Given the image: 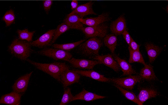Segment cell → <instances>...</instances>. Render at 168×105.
<instances>
[{
	"label": "cell",
	"instance_id": "obj_11",
	"mask_svg": "<svg viewBox=\"0 0 168 105\" xmlns=\"http://www.w3.org/2000/svg\"><path fill=\"white\" fill-rule=\"evenodd\" d=\"M91 58L100 61L102 64L112 69L116 72H118L119 71V67L112 54H107L102 55H98Z\"/></svg>",
	"mask_w": 168,
	"mask_h": 105
},
{
	"label": "cell",
	"instance_id": "obj_2",
	"mask_svg": "<svg viewBox=\"0 0 168 105\" xmlns=\"http://www.w3.org/2000/svg\"><path fill=\"white\" fill-rule=\"evenodd\" d=\"M31 46L29 42L16 38L9 46L8 49L13 56L20 60L25 61L31 54Z\"/></svg>",
	"mask_w": 168,
	"mask_h": 105
},
{
	"label": "cell",
	"instance_id": "obj_17",
	"mask_svg": "<svg viewBox=\"0 0 168 105\" xmlns=\"http://www.w3.org/2000/svg\"><path fill=\"white\" fill-rule=\"evenodd\" d=\"M73 70L80 75L89 77L96 81L103 82H110L109 78L105 77L94 70Z\"/></svg>",
	"mask_w": 168,
	"mask_h": 105
},
{
	"label": "cell",
	"instance_id": "obj_14",
	"mask_svg": "<svg viewBox=\"0 0 168 105\" xmlns=\"http://www.w3.org/2000/svg\"><path fill=\"white\" fill-rule=\"evenodd\" d=\"M111 32L115 35L122 34L126 29V22L123 15H121L115 20L113 21L110 25Z\"/></svg>",
	"mask_w": 168,
	"mask_h": 105
},
{
	"label": "cell",
	"instance_id": "obj_25",
	"mask_svg": "<svg viewBox=\"0 0 168 105\" xmlns=\"http://www.w3.org/2000/svg\"><path fill=\"white\" fill-rule=\"evenodd\" d=\"M85 41V39H82L79 41L72 43L63 44H53L52 46L54 48L60 49L68 52L74 49L84 42Z\"/></svg>",
	"mask_w": 168,
	"mask_h": 105
},
{
	"label": "cell",
	"instance_id": "obj_9",
	"mask_svg": "<svg viewBox=\"0 0 168 105\" xmlns=\"http://www.w3.org/2000/svg\"><path fill=\"white\" fill-rule=\"evenodd\" d=\"M33 72L26 74L18 78L12 86L13 91L20 93L27 90L29 80Z\"/></svg>",
	"mask_w": 168,
	"mask_h": 105
},
{
	"label": "cell",
	"instance_id": "obj_30",
	"mask_svg": "<svg viewBox=\"0 0 168 105\" xmlns=\"http://www.w3.org/2000/svg\"><path fill=\"white\" fill-rule=\"evenodd\" d=\"M2 20L5 22L6 26H10L15 20V16L13 10L10 9L5 12Z\"/></svg>",
	"mask_w": 168,
	"mask_h": 105
},
{
	"label": "cell",
	"instance_id": "obj_21",
	"mask_svg": "<svg viewBox=\"0 0 168 105\" xmlns=\"http://www.w3.org/2000/svg\"><path fill=\"white\" fill-rule=\"evenodd\" d=\"M159 95L155 89L150 88H144L141 89L139 92L137 98L142 104L148 100L155 98Z\"/></svg>",
	"mask_w": 168,
	"mask_h": 105
},
{
	"label": "cell",
	"instance_id": "obj_34",
	"mask_svg": "<svg viewBox=\"0 0 168 105\" xmlns=\"http://www.w3.org/2000/svg\"><path fill=\"white\" fill-rule=\"evenodd\" d=\"M71 9L73 10L75 9L78 6V1L77 0H73L71 1Z\"/></svg>",
	"mask_w": 168,
	"mask_h": 105
},
{
	"label": "cell",
	"instance_id": "obj_23",
	"mask_svg": "<svg viewBox=\"0 0 168 105\" xmlns=\"http://www.w3.org/2000/svg\"><path fill=\"white\" fill-rule=\"evenodd\" d=\"M117 38L116 35L114 34H106L104 38L103 42L104 45L114 54L117 44Z\"/></svg>",
	"mask_w": 168,
	"mask_h": 105
},
{
	"label": "cell",
	"instance_id": "obj_19",
	"mask_svg": "<svg viewBox=\"0 0 168 105\" xmlns=\"http://www.w3.org/2000/svg\"><path fill=\"white\" fill-rule=\"evenodd\" d=\"M79 18L77 14L70 13L65 17L64 22L68 26L70 29L81 30L84 27L79 21Z\"/></svg>",
	"mask_w": 168,
	"mask_h": 105
},
{
	"label": "cell",
	"instance_id": "obj_26",
	"mask_svg": "<svg viewBox=\"0 0 168 105\" xmlns=\"http://www.w3.org/2000/svg\"><path fill=\"white\" fill-rule=\"evenodd\" d=\"M113 85L118 89L128 100L133 102L138 105H143V104L141 103L139 101L137 97L133 92L126 90L115 84H114Z\"/></svg>",
	"mask_w": 168,
	"mask_h": 105
},
{
	"label": "cell",
	"instance_id": "obj_4",
	"mask_svg": "<svg viewBox=\"0 0 168 105\" xmlns=\"http://www.w3.org/2000/svg\"><path fill=\"white\" fill-rule=\"evenodd\" d=\"M35 52L56 60H64L67 61L72 57V54L69 52L55 48H45Z\"/></svg>",
	"mask_w": 168,
	"mask_h": 105
},
{
	"label": "cell",
	"instance_id": "obj_6",
	"mask_svg": "<svg viewBox=\"0 0 168 105\" xmlns=\"http://www.w3.org/2000/svg\"><path fill=\"white\" fill-rule=\"evenodd\" d=\"M108 29L107 24H102L96 26L83 27L81 30L87 38L94 37L103 38L107 34Z\"/></svg>",
	"mask_w": 168,
	"mask_h": 105
},
{
	"label": "cell",
	"instance_id": "obj_31",
	"mask_svg": "<svg viewBox=\"0 0 168 105\" xmlns=\"http://www.w3.org/2000/svg\"><path fill=\"white\" fill-rule=\"evenodd\" d=\"M43 5L45 12L48 14L53 3L52 0H44L43 1Z\"/></svg>",
	"mask_w": 168,
	"mask_h": 105
},
{
	"label": "cell",
	"instance_id": "obj_10",
	"mask_svg": "<svg viewBox=\"0 0 168 105\" xmlns=\"http://www.w3.org/2000/svg\"><path fill=\"white\" fill-rule=\"evenodd\" d=\"M55 29L49 30L41 36L37 40L30 42L31 46L42 48L51 44L53 39Z\"/></svg>",
	"mask_w": 168,
	"mask_h": 105
},
{
	"label": "cell",
	"instance_id": "obj_29",
	"mask_svg": "<svg viewBox=\"0 0 168 105\" xmlns=\"http://www.w3.org/2000/svg\"><path fill=\"white\" fill-rule=\"evenodd\" d=\"M73 96L70 88L67 87L64 89V93L59 105L68 104L71 102Z\"/></svg>",
	"mask_w": 168,
	"mask_h": 105
},
{
	"label": "cell",
	"instance_id": "obj_8",
	"mask_svg": "<svg viewBox=\"0 0 168 105\" xmlns=\"http://www.w3.org/2000/svg\"><path fill=\"white\" fill-rule=\"evenodd\" d=\"M67 61L74 67L87 69H92L95 65L102 64L100 62L96 60L78 59L73 57Z\"/></svg>",
	"mask_w": 168,
	"mask_h": 105
},
{
	"label": "cell",
	"instance_id": "obj_22",
	"mask_svg": "<svg viewBox=\"0 0 168 105\" xmlns=\"http://www.w3.org/2000/svg\"><path fill=\"white\" fill-rule=\"evenodd\" d=\"M139 76L142 79L148 81L158 80L154 71L153 66L150 64H146L141 70Z\"/></svg>",
	"mask_w": 168,
	"mask_h": 105
},
{
	"label": "cell",
	"instance_id": "obj_13",
	"mask_svg": "<svg viewBox=\"0 0 168 105\" xmlns=\"http://www.w3.org/2000/svg\"><path fill=\"white\" fill-rule=\"evenodd\" d=\"M93 3V1H90L86 3L79 5L70 13L76 14L80 18H83V17L90 14L97 15L92 8Z\"/></svg>",
	"mask_w": 168,
	"mask_h": 105
},
{
	"label": "cell",
	"instance_id": "obj_18",
	"mask_svg": "<svg viewBox=\"0 0 168 105\" xmlns=\"http://www.w3.org/2000/svg\"><path fill=\"white\" fill-rule=\"evenodd\" d=\"M145 47L150 63H153L162 50V47L151 43H147Z\"/></svg>",
	"mask_w": 168,
	"mask_h": 105
},
{
	"label": "cell",
	"instance_id": "obj_28",
	"mask_svg": "<svg viewBox=\"0 0 168 105\" xmlns=\"http://www.w3.org/2000/svg\"><path fill=\"white\" fill-rule=\"evenodd\" d=\"M70 29V28L64 22L59 25L55 29L51 44L54 43L59 36Z\"/></svg>",
	"mask_w": 168,
	"mask_h": 105
},
{
	"label": "cell",
	"instance_id": "obj_5",
	"mask_svg": "<svg viewBox=\"0 0 168 105\" xmlns=\"http://www.w3.org/2000/svg\"><path fill=\"white\" fill-rule=\"evenodd\" d=\"M110 82L125 89L131 90L135 85L142 79L139 75H130L122 78H109Z\"/></svg>",
	"mask_w": 168,
	"mask_h": 105
},
{
	"label": "cell",
	"instance_id": "obj_3",
	"mask_svg": "<svg viewBox=\"0 0 168 105\" xmlns=\"http://www.w3.org/2000/svg\"><path fill=\"white\" fill-rule=\"evenodd\" d=\"M101 40L97 37H92L79 45L78 49L82 55L92 57L99 55V50L103 45Z\"/></svg>",
	"mask_w": 168,
	"mask_h": 105
},
{
	"label": "cell",
	"instance_id": "obj_27",
	"mask_svg": "<svg viewBox=\"0 0 168 105\" xmlns=\"http://www.w3.org/2000/svg\"><path fill=\"white\" fill-rule=\"evenodd\" d=\"M17 32L19 39L30 42L32 41L33 36L35 31L30 32L27 29L25 28L22 30H18Z\"/></svg>",
	"mask_w": 168,
	"mask_h": 105
},
{
	"label": "cell",
	"instance_id": "obj_33",
	"mask_svg": "<svg viewBox=\"0 0 168 105\" xmlns=\"http://www.w3.org/2000/svg\"><path fill=\"white\" fill-rule=\"evenodd\" d=\"M122 34L127 44L129 45L131 38L129 33L127 31L126 29L123 31Z\"/></svg>",
	"mask_w": 168,
	"mask_h": 105
},
{
	"label": "cell",
	"instance_id": "obj_24",
	"mask_svg": "<svg viewBox=\"0 0 168 105\" xmlns=\"http://www.w3.org/2000/svg\"><path fill=\"white\" fill-rule=\"evenodd\" d=\"M128 49L130 53L129 60V63L138 62L142 63L144 65L146 64L139 50H133L129 46L128 47Z\"/></svg>",
	"mask_w": 168,
	"mask_h": 105
},
{
	"label": "cell",
	"instance_id": "obj_12",
	"mask_svg": "<svg viewBox=\"0 0 168 105\" xmlns=\"http://www.w3.org/2000/svg\"><path fill=\"white\" fill-rule=\"evenodd\" d=\"M110 18L107 13H103L95 17H89L83 19L79 18V20L83 24L89 26H94L99 25L109 20Z\"/></svg>",
	"mask_w": 168,
	"mask_h": 105
},
{
	"label": "cell",
	"instance_id": "obj_32",
	"mask_svg": "<svg viewBox=\"0 0 168 105\" xmlns=\"http://www.w3.org/2000/svg\"><path fill=\"white\" fill-rule=\"evenodd\" d=\"M129 46L133 50H139L140 46L131 37L130 45Z\"/></svg>",
	"mask_w": 168,
	"mask_h": 105
},
{
	"label": "cell",
	"instance_id": "obj_16",
	"mask_svg": "<svg viewBox=\"0 0 168 105\" xmlns=\"http://www.w3.org/2000/svg\"><path fill=\"white\" fill-rule=\"evenodd\" d=\"M105 98H106L105 96L97 95L94 93L89 92L83 89L80 92L73 96L71 101L78 100L91 101Z\"/></svg>",
	"mask_w": 168,
	"mask_h": 105
},
{
	"label": "cell",
	"instance_id": "obj_7",
	"mask_svg": "<svg viewBox=\"0 0 168 105\" xmlns=\"http://www.w3.org/2000/svg\"><path fill=\"white\" fill-rule=\"evenodd\" d=\"M80 75L73 70L68 69L64 71L60 76V82L64 89L68 86L79 82Z\"/></svg>",
	"mask_w": 168,
	"mask_h": 105
},
{
	"label": "cell",
	"instance_id": "obj_20",
	"mask_svg": "<svg viewBox=\"0 0 168 105\" xmlns=\"http://www.w3.org/2000/svg\"><path fill=\"white\" fill-rule=\"evenodd\" d=\"M113 56L119 67L121 68L123 75L129 76L137 74V72L133 68L132 66L126 60L120 58L114 54Z\"/></svg>",
	"mask_w": 168,
	"mask_h": 105
},
{
	"label": "cell",
	"instance_id": "obj_15",
	"mask_svg": "<svg viewBox=\"0 0 168 105\" xmlns=\"http://www.w3.org/2000/svg\"><path fill=\"white\" fill-rule=\"evenodd\" d=\"M22 94L14 91L2 95L0 99V104L19 105Z\"/></svg>",
	"mask_w": 168,
	"mask_h": 105
},
{
	"label": "cell",
	"instance_id": "obj_1",
	"mask_svg": "<svg viewBox=\"0 0 168 105\" xmlns=\"http://www.w3.org/2000/svg\"><path fill=\"white\" fill-rule=\"evenodd\" d=\"M26 61L37 69L50 75L57 81L60 82L62 73L69 69V66L64 63L54 62L51 63H41L27 59Z\"/></svg>",
	"mask_w": 168,
	"mask_h": 105
}]
</instances>
